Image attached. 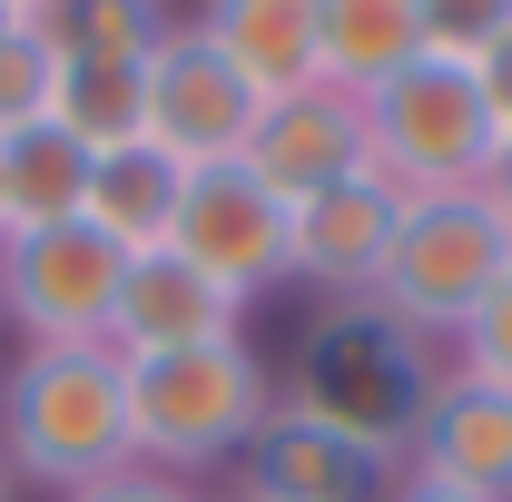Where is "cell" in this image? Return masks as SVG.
<instances>
[{
  "label": "cell",
  "instance_id": "1",
  "mask_svg": "<svg viewBox=\"0 0 512 502\" xmlns=\"http://www.w3.org/2000/svg\"><path fill=\"white\" fill-rule=\"evenodd\" d=\"M0 463L30 493H89L138 463L128 443V365L119 345H20L0 375Z\"/></svg>",
  "mask_w": 512,
  "mask_h": 502
},
{
  "label": "cell",
  "instance_id": "2",
  "mask_svg": "<svg viewBox=\"0 0 512 502\" xmlns=\"http://www.w3.org/2000/svg\"><path fill=\"white\" fill-rule=\"evenodd\" d=\"M434 345L424 335H404L384 306H316L306 325V345H296V375L286 394L335 424L345 443H365L375 463L404 473V443H414V414H424V394H434Z\"/></svg>",
  "mask_w": 512,
  "mask_h": 502
},
{
  "label": "cell",
  "instance_id": "3",
  "mask_svg": "<svg viewBox=\"0 0 512 502\" xmlns=\"http://www.w3.org/2000/svg\"><path fill=\"white\" fill-rule=\"evenodd\" d=\"M266 404H276V375H266V355L247 335L188 345V355H138L128 365V443H138L148 473H178V483L237 463L247 434L266 424Z\"/></svg>",
  "mask_w": 512,
  "mask_h": 502
},
{
  "label": "cell",
  "instance_id": "4",
  "mask_svg": "<svg viewBox=\"0 0 512 502\" xmlns=\"http://www.w3.org/2000/svg\"><path fill=\"white\" fill-rule=\"evenodd\" d=\"M503 276H512V227L473 188L404 197V227H394V256H384V276H375V306L394 315L404 335L453 345Z\"/></svg>",
  "mask_w": 512,
  "mask_h": 502
},
{
  "label": "cell",
  "instance_id": "5",
  "mask_svg": "<svg viewBox=\"0 0 512 502\" xmlns=\"http://www.w3.org/2000/svg\"><path fill=\"white\" fill-rule=\"evenodd\" d=\"M365 128H375V168L404 197L473 188L483 158H493V138H503V119H493V99H483L473 60H434V50L365 99Z\"/></svg>",
  "mask_w": 512,
  "mask_h": 502
},
{
  "label": "cell",
  "instance_id": "6",
  "mask_svg": "<svg viewBox=\"0 0 512 502\" xmlns=\"http://www.w3.org/2000/svg\"><path fill=\"white\" fill-rule=\"evenodd\" d=\"M128 256L69 217L40 237H0V325H20L30 345H109V306H119Z\"/></svg>",
  "mask_w": 512,
  "mask_h": 502
},
{
  "label": "cell",
  "instance_id": "7",
  "mask_svg": "<svg viewBox=\"0 0 512 502\" xmlns=\"http://www.w3.org/2000/svg\"><path fill=\"white\" fill-rule=\"evenodd\" d=\"M168 247L207 266L237 306H256L266 286H296V207L247 178V158L237 168H197L188 197H178V227H168Z\"/></svg>",
  "mask_w": 512,
  "mask_h": 502
},
{
  "label": "cell",
  "instance_id": "8",
  "mask_svg": "<svg viewBox=\"0 0 512 502\" xmlns=\"http://www.w3.org/2000/svg\"><path fill=\"white\" fill-rule=\"evenodd\" d=\"M256 109H266V99L197 40L188 20L148 50V148H158L168 168H188V178L197 168H237L247 138H256Z\"/></svg>",
  "mask_w": 512,
  "mask_h": 502
},
{
  "label": "cell",
  "instance_id": "9",
  "mask_svg": "<svg viewBox=\"0 0 512 502\" xmlns=\"http://www.w3.org/2000/svg\"><path fill=\"white\" fill-rule=\"evenodd\" d=\"M394 463H375L365 443H345L335 424H316L286 384L266 404V424L237 453V502H384Z\"/></svg>",
  "mask_w": 512,
  "mask_h": 502
},
{
  "label": "cell",
  "instance_id": "10",
  "mask_svg": "<svg viewBox=\"0 0 512 502\" xmlns=\"http://www.w3.org/2000/svg\"><path fill=\"white\" fill-rule=\"evenodd\" d=\"M394 227H404V188L384 168H355L335 188L296 197V286H316L325 306H375Z\"/></svg>",
  "mask_w": 512,
  "mask_h": 502
},
{
  "label": "cell",
  "instance_id": "11",
  "mask_svg": "<svg viewBox=\"0 0 512 502\" xmlns=\"http://www.w3.org/2000/svg\"><path fill=\"white\" fill-rule=\"evenodd\" d=\"M355 168H375V128H365V99H345V89H296V99H266L256 109V138H247V178L286 197H316L335 178H355Z\"/></svg>",
  "mask_w": 512,
  "mask_h": 502
},
{
  "label": "cell",
  "instance_id": "12",
  "mask_svg": "<svg viewBox=\"0 0 512 502\" xmlns=\"http://www.w3.org/2000/svg\"><path fill=\"white\" fill-rule=\"evenodd\" d=\"M404 473L453 483V493H483V502H512V394L463 375V365H444L434 394H424V414H414Z\"/></svg>",
  "mask_w": 512,
  "mask_h": 502
},
{
  "label": "cell",
  "instance_id": "13",
  "mask_svg": "<svg viewBox=\"0 0 512 502\" xmlns=\"http://www.w3.org/2000/svg\"><path fill=\"white\" fill-rule=\"evenodd\" d=\"M227 335H247V306L207 276V266H188L178 247H148L128 256L119 276V306H109V345H119L128 365L138 355H188V345H227Z\"/></svg>",
  "mask_w": 512,
  "mask_h": 502
},
{
  "label": "cell",
  "instance_id": "14",
  "mask_svg": "<svg viewBox=\"0 0 512 502\" xmlns=\"http://www.w3.org/2000/svg\"><path fill=\"white\" fill-rule=\"evenodd\" d=\"M188 30L247 79L256 99L316 89V0H197Z\"/></svg>",
  "mask_w": 512,
  "mask_h": 502
},
{
  "label": "cell",
  "instance_id": "15",
  "mask_svg": "<svg viewBox=\"0 0 512 502\" xmlns=\"http://www.w3.org/2000/svg\"><path fill=\"white\" fill-rule=\"evenodd\" d=\"M424 10L414 0H316V79L345 99H375L384 79L424 60Z\"/></svg>",
  "mask_w": 512,
  "mask_h": 502
},
{
  "label": "cell",
  "instance_id": "16",
  "mask_svg": "<svg viewBox=\"0 0 512 502\" xmlns=\"http://www.w3.org/2000/svg\"><path fill=\"white\" fill-rule=\"evenodd\" d=\"M89 148L69 138L60 119H30L0 138V237H40V227H69L89 207Z\"/></svg>",
  "mask_w": 512,
  "mask_h": 502
},
{
  "label": "cell",
  "instance_id": "17",
  "mask_svg": "<svg viewBox=\"0 0 512 502\" xmlns=\"http://www.w3.org/2000/svg\"><path fill=\"white\" fill-rule=\"evenodd\" d=\"M178 197H188V168H168L158 148H119V158L89 168V207H79V217H89L119 256H148V247H168Z\"/></svg>",
  "mask_w": 512,
  "mask_h": 502
},
{
  "label": "cell",
  "instance_id": "18",
  "mask_svg": "<svg viewBox=\"0 0 512 502\" xmlns=\"http://www.w3.org/2000/svg\"><path fill=\"white\" fill-rule=\"evenodd\" d=\"M50 119H60L89 158L148 148V60H60V99H50Z\"/></svg>",
  "mask_w": 512,
  "mask_h": 502
},
{
  "label": "cell",
  "instance_id": "19",
  "mask_svg": "<svg viewBox=\"0 0 512 502\" xmlns=\"http://www.w3.org/2000/svg\"><path fill=\"white\" fill-rule=\"evenodd\" d=\"M40 30H50L60 60H148L178 30V10L168 0H60Z\"/></svg>",
  "mask_w": 512,
  "mask_h": 502
},
{
  "label": "cell",
  "instance_id": "20",
  "mask_svg": "<svg viewBox=\"0 0 512 502\" xmlns=\"http://www.w3.org/2000/svg\"><path fill=\"white\" fill-rule=\"evenodd\" d=\"M50 99H60V50H50V30L40 20H10L0 30V138L30 119H50Z\"/></svg>",
  "mask_w": 512,
  "mask_h": 502
},
{
  "label": "cell",
  "instance_id": "21",
  "mask_svg": "<svg viewBox=\"0 0 512 502\" xmlns=\"http://www.w3.org/2000/svg\"><path fill=\"white\" fill-rule=\"evenodd\" d=\"M414 10H424L434 60H483V50L512 30V0H414Z\"/></svg>",
  "mask_w": 512,
  "mask_h": 502
},
{
  "label": "cell",
  "instance_id": "22",
  "mask_svg": "<svg viewBox=\"0 0 512 502\" xmlns=\"http://www.w3.org/2000/svg\"><path fill=\"white\" fill-rule=\"evenodd\" d=\"M453 365H463V375H483V384H503V394H512V276L493 286V296H483V315H473V325L453 335Z\"/></svg>",
  "mask_w": 512,
  "mask_h": 502
},
{
  "label": "cell",
  "instance_id": "23",
  "mask_svg": "<svg viewBox=\"0 0 512 502\" xmlns=\"http://www.w3.org/2000/svg\"><path fill=\"white\" fill-rule=\"evenodd\" d=\"M69 502H207L197 483H178V473H148V463H128V473H109V483H89V493Z\"/></svg>",
  "mask_w": 512,
  "mask_h": 502
},
{
  "label": "cell",
  "instance_id": "24",
  "mask_svg": "<svg viewBox=\"0 0 512 502\" xmlns=\"http://www.w3.org/2000/svg\"><path fill=\"white\" fill-rule=\"evenodd\" d=\"M473 197H483V207H493V217L512 227V128L493 138V158H483V178H473Z\"/></svg>",
  "mask_w": 512,
  "mask_h": 502
},
{
  "label": "cell",
  "instance_id": "25",
  "mask_svg": "<svg viewBox=\"0 0 512 502\" xmlns=\"http://www.w3.org/2000/svg\"><path fill=\"white\" fill-rule=\"evenodd\" d=\"M473 79H483V99H493V119L512 128V30L493 40V50H483V60H473Z\"/></svg>",
  "mask_w": 512,
  "mask_h": 502
},
{
  "label": "cell",
  "instance_id": "26",
  "mask_svg": "<svg viewBox=\"0 0 512 502\" xmlns=\"http://www.w3.org/2000/svg\"><path fill=\"white\" fill-rule=\"evenodd\" d=\"M384 502H483V493H453V483H424V473H394Z\"/></svg>",
  "mask_w": 512,
  "mask_h": 502
},
{
  "label": "cell",
  "instance_id": "27",
  "mask_svg": "<svg viewBox=\"0 0 512 502\" xmlns=\"http://www.w3.org/2000/svg\"><path fill=\"white\" fill-rule=\"evenodd\" d=\"M0 10H10V20H50L60 0H0Z\"/></svg>",
  "mask_w": 512,
  "mask_h": 502
},
{
  "label": "cell",
  "instance_id": "28",
  "mask_svg": "<svg viewBox=\"0 0 512 502\" xmlns=\"http://www.w3.org/2000/svg\"><path fill=\"white\" fill-rule=\"evenodd\" d=\"M10 493H20V483H10V463H0V502H10Z\"/></svg>",
  "mask_w": 512,
  "mask_h": 502
},
{
  "label": "cell",
  "instance_id": "29",
  "mask_svg": "<svg viewBox=\"0 0 512 502\" xmlns=\"http://www.w3.org/2000/svg\"><path fill=\"white\" fill-rule=\"evenodd\" d=\"M207 502H237V493H207Z\"/></svg>",
  "mask_w": 512,
  "mask_h": 502
},
{
  "label": "cell",
  "instance_id": "30",
  "mask_svg": "<svg viewBox=\"0 0 512 502\" xmlns=\"http://www.w3.org/2000/svg\"><path fill=\"white\" fill-rule=\"evenodd\" d=\"M0 30H10V10H0Z\"/></svg>",
  "mask_w": 512,
  "mask_h": 502
}]
</instances>
